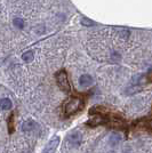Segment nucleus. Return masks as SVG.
<instances>
[{
  "label": "nucleus",
  "mask_w": 152,
  "mask_h": 153,
  "mask_svg": "<svg viewBox=\"0 0 152 153\" xmlns=\"http://www.w3.org/2000/svg\"><path fill=\"white\" fill-rule=\"evenodd\" d=\"M56 82L62 91H64V93L71 91V86H70L69 79H68V74L64 71H61L56 74Z\"/></svg>",
  "instance_id": "obj_2"
},
{
  "label": "nucleus",
  "mask_w": 152,
  "mask_h": 153,
  "mask_svg": "<svg viewBox=\"0 0 152 153\" xmlns=\"http://www.w3.org/2000/svg\"><path fill=\"white\" fill-rule=\"evenodd\" d=\"M81 24L85 26H90V25H94L95 23L93 22V21H90V19H81Z\"/></svg>",
  "instance_id": "obj_12"
},
{
  "label": "nucleus",
  "mask_w": 152,
  "mask_h": 153,
  "mask_svg": "<svg viewBox=\"0 0 152 153\" xmlns=\"http://www.w3.org/2000/svg\"><path fill=\"white\" fill-rule=\"evenodd\" d=\"M37 128V123L33 120H26V121L23 122L22 125V130L25 131V133H29V131H32Z\"/></svg>",
  "instance_id": "obj_7"
},
{
  "label": "nucleus",
  "mask_w": 152,
  "mask_h": 153,
  "mask_svg": "<svg viewBox=\"0 0 152 153\" xmlns=\"http://www.w3.org/2000/svg\"><path fill=\"white\" fill-rule=\"evenodd\" d=\"M151 127H152V121H151Z\"/></svg>",
  "instance_id": "obj_14"
},
{
  "label": "nucleus",
  "mask_w": 152,
  "mask_h": 153,
  "mask_svg": "<svg viewBox=\"0 0 152 153\" xmlns=\"http://www.w3.org/2000/svg\"><path fill=\"white\" fill-rule=\"evenodd\" d=\"M105 121H107V119H104L102 115L96 114L95 117H93L92 119H89V121L87 122V125H89V126H100V125H103Z\"/></svg>",
  "instance_id": "obj_6"
},
{
  "label": "nucleus",
  "mask_w": 152,
  "mask_h": 153,
  "mask_svg": "<svg viewBox=\"0 0 152 153\" xmlns=\"http://www.w3.org/2000/svg\"><path fill=\"white\" fill-rule=\"evenodd\" d=\"M81 140H83V136L79 131H73L68 136V143L72 147L79 146L80 143H81Z\"/></svg>",
  "instance_id": "obj_4"
},
{
  "label": "nucleus",
  "mask_w": 152,
  "mask_h": 153,
  "mask_svg": "<svg viewBox=\"0 0 152 153\" xmlns=\"http://www.w3.org/2000/svg\"><path fill=\"white\" fill-rule=\"evenodd\" d=\"M12 101L9 100V98H2L1 101H0V108H2V110H9V108H12Z\"/></svg>",
  "instance_id": "obj_9"
},
{
  "label": "nucleus",
  "mask_w": 152,
  "mask_h": 153,
  "mask_svg": "<svg viewBox=\"0 0 152 153\" xmlns=\"http://www.w3.org/2000/svg\"><path fill=\"white\" fill-rule=\"evenodd\" d=\"M34 57V53L32 51H25L23 55H22V59L24 61V62H31L32 59Z\"/></svg>",
  "instance_id": "obj_10"
},
{
  "label": "nucleus",
  "mask_w": 152,
  "mask_h": 153,
  "mask_svg": "<svg viewBox=\"0 0 152 153\" xmlns=\"http://www.w3.org/2000/svg\"><path fill=\"white\" fill-rule=\"evenodd\" d=\"M83 101L79 97H71L64 104V112L66 115H72L83 110Z\"/></svg>",
  "instance_id": "obj_1"
},
{
  "label": "nucleus",
  "mask_w": 152,
  "mask_h": 153,
  "mask_svg": "<svg viewBox=\"0 0 152 153\" xmlns=\"http://www.w3.org/2000/svg\"><path fill=\"white\" fill-rule=\"evenodd\" d=\"M120 140H121L120 134L113 133V134L110 136V138H109V144H110L111 146H117V145L120 143Z\"/></svg>",
  "instance_id": "obj_8"
},
{
  "label": "nucleus",
  "mask_w": 152,
  "mask_h": 153,
  "mask_svg": "<svg viewBox=\"0 0 152 153\" xmlns=\"http://www.w3.org/2000/svg\"><path fill=\"white\" fill-rule=\"evenodd\" d=\"M129 34H130V32L128 31V30H124V31L120 32V36L122 37V38H127Z\"/></svg>",
  "instance_id": "obj_13"
},
{
  "label": "nucleus",
  "mask_w": 152,
  "mask_h": 153,
  "mask_svg": "<svg viewBox=\"0 0 152 153\" xmlns=\"http://www.w3.org/2000/svg\"><path fill=\"white\" fill-rule=\"evenodd\" d=\"M92 83H93V78L89 74H83L79 78V85L83 88H87L89 86H92Z\"/></svg>",
  "instance_id": "obj_5"
},
{
  "label": "nucleus",
  "mask_w": 152,
  "mask_h": 153,
  "mask_svg": "<svg viewBox=\"0 0 152 153\" xmlns=\"http://www.w3.org/2000/svg\"><path fill=\"white\" fill-rule=\"evenodd\" d=\"M13 24L15 25V27L23 29V27H24V21H23L22 19H19V17H16V19H14Z\"/></svg>",
  "instance_id": "obj_11"
},
{
  "label": "nucleus",
  "mask_w": 152,
  "mask_h": 153,
  "mask_svg": "<svg viewBox=\"0 0 152 153\" xmlns=\"http://www.w3.org/2000/svg\"><path fill=\"white\" fill-rule=\"evenodd\" d=\"M60 140H60L58 136H54V137L47 143V145L45 146L44 153H55L57 146L60 145Z\"/></svg>",
  "instance_id": "obj_3"
}]
</instances>
